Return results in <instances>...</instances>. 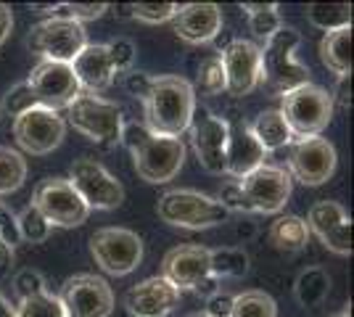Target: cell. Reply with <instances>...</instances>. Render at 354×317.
<instances>
[{"label":"cell","mask_w":354,"mask_h":317,"mask_svg":"<svg viewBox=\"0 0 354 317\" xmlns=\"http://www.w3.org/2000/svg\"><path fill=\"white\" fill-rule=\"evenodd\" d=\"M143 101V114L151 133L164 137H180L188 133L196 114V93L188 79L180 75H159L151 77Z\"/></svg>","instance_id":"6da1fadb"},{"label":"cell","mask_w":354,"mask_h":317,"mask_svg":"<svg viewBox=\"0 0 354 317\" xmlns=\"http://www.w3.org/2000/svg\"><path fill=\"white\" fill-rule=\"evenodd\" d=\"M122 143L133 156L138 177L151 185L175 180L185 164V143L180 137H164L151 133L143 122H124Z\"/></svg>","instance_id":"7a4b0ae2"},{"label":"cell","mask_w":354,"mask_h":317,"mask_svg":"<svg viewBox=\"0 0 354 317\" xmlns=\"http://www.w3.org/2000/svg\"><path fill=\"white\" fill-rule=\"evenodd\" d=\"M299 46H301V35L294 27L283 24L281 30L267 40L265 48H259V53H262V82L278 95H286V93L310 82V69L296 59V48Z\"/></svg>","instance_id":"3957f363"},{"label":"cell","mask_w":354,"mask_h":317,"mask_svg":"<svg viewBox=\"0 0 354 317\" xmlns=\"http://www.w3.org/2000/svg\"><path fill=\"white\" fill-rule=\"evenodd\" d=\"M156 214L167 225L185 227V230H207V227H217L230 220V211L217 198L207 196L201 191H191V188L167 191L156 201Z\"/></svg>","instance_id":"277c9868"},{"label":"cell","mask_w":354,"mask_h":317,"mask_svg":"<svg viewBox=\"0 0 354 317\" xmlns=\"http://www.w3.org/2000/svg\"><path fill=\"white\" fill-rule=\"evenodd\" d=\"M281 111L286 124L291 127L294 140H304V137H320L325 127L330 124L336 108H333V98L325 88L317 85H301L296 90L281 95Z\"/></svg>","instance_id":"5b68a950"},{"label":"cell","mask_w":354,"mask_h":317,"mask_svg":"<svg viewBox=\"0 0 354 317\" xmlns=\"http://www.w3.org/2000/svg\"><path fill=\"white\" fill-rule=\"evenodd\" d=\"M66 124H72L80 135L98 143V146H117L122 143L124 117L114 101H106L93 93H80L66 108Z\"/></svg>","instance_id":"8992f818"},{"label":"cell","mask_w":354,"mask_h":317,"mask_svg":"<svg viewBox=\"0 0 354 317\" xmlns=\"http://www.w3.org/2000/svg\"><path fill=\"white\" fill-rule=\"evenodd\" d=\"M85 46H88V30L72 19L48 16L27 35V48L35 56H40V61L72 64Z\"/></svg>","instance_id":"52a82bcc"},{"label":"cell","mask_w":354,"mask_h":317,"mask_svg":"<svg viewBox=\"0 0 354 317\" xmlns=\"http://www.w3.org/2000/svg\"><path fill=\"white\" fill-rule=\"evenodd\" d=\"M90 254L104 272L124 278L140 267L143 241L127 227H101L90 236Z\"/></svg>","instance_id":"ba28073f"},{"label":"cell","mask_w":354,"mask_h":317,"mask_svg":"<svg viewBox=\"0 0 354 317\" xmlns=\"http://www.w3.org/2000/svg\"><path fill=\"white\" fill-rule=\"evenodd\" d=\"M236 182L241 188V196L246 201L249 214H278L286 209L291 191H294L291 175L275 164H262L259 169H254L251 175Z\"/></svg>","instance_id":"9c48e42d"},{"label":"cell","mask_w":354,"mask_h":317,"mask_svg":"<svg viewBox=\"0 0 354 317\" xmlns=\"http://www.w3.org/2000/svg\"><path fill=\"white\" fill-rule=\"evenodd\" d=\"M66 180L72 182V188L80 193L90 211L117 209L124 201V185L95 159H74Z\"/></svg>","instance_id":"30bf717a"},{"label":"cell","mask_w":354,"mask_h":317,"mask_svg":"<svg viewBox=\"0 0 354 317\" xmlns=\"http://www.w3.org/2000/svg\"><path fill=\"white\" fill-rule=\"evenodd\" d=\"M32 206L50 222V227H80L88 222L90 209L66 177H48L35 188Z\"/></svg>","instance_id":"8fae6325"},{"label":"cell","mask_w":354,"mask_h":317,"mask_svg":"<svg viewBox=\"0 0 354 317\" xmlns=\"http://www.w3.org/2000/svg\"><path fill=\"white\" fill-rule=\"evenodd\" d=\"M56 296L69 317H111L117 304L111 286L90 272L69 278Z\"/></svg>","instance_id":"7c38bea8"},{"label":"cell","mask_w":354,"mask_h":317,"mask_svg":"<svg viewBox=\"0 0 354 317\" xmlns=\"http://www.w3.org/2000/svg\"><path fill=\"white\" fill-rule=\"evenodd\" d=\"M14 137L21 146V151L32 156L53 153L66 137V119L59 111L35 106L14 119Z\"/></svg>","instance_id":"4fadbf2b"},{"label":"cell","mask_w":354,"mask_h":317,"mask_svg":"<svg viewBox=\"0 0 354 317\" xmlns=\"http://www.w3.org/2000/svg\"><path fill=\"white\" fill-rule=\"evenodd\" d=\"M24 82H27V88L35 95L37 106L59 111V114L66 111L74 98L82 93L72 66L69 64H59V61H40Z\"/></svg>","instance_id":"5bb4252c"},{"label":"cell","mask_w":354,"mask_h":317,"mask_svg":"<svg viewBox=\"0 0 354 317\" xmlns=\"http://www.w3.org/2000/svg\"><path fill=\"white\" fill-rule=\"evenodd\" d=\"M339 164V153L328 137H304L296 140L288 159L291 180L301 182L307 188H317L333 177Z\"/></svg>","instance_id":"9a60e30c"},{"label":"cell","mask_w":354,"mask_h":317,"mask_svg":"<svg viewBox=\"0 0 354 317\" xmlns=\"http://www.w3.org/2000/svg\"><path fill=\"white\" fill-rule=\"evenodd\" d=\"M225 69V93L233 98H243L262 85V53L251 40H233L222 50Z\"/></svg>","instance_id":"2e32d148"},{"label":"cell","mask_w":354,"mask_h":317,"mask_svg":"<svg viewBox=\"0 0 354 317\" xmlns=\"http://www.w3.org/2000/svg\"><path fill=\"white\" fill-rule=\"evenodd\" d=\"M230 122L214 117L212 111L193 114L191 122V143L198 164L209 175H225V153H227V127Z\"/></svg>","instance_id":"e0dca14e"},{"label":"cell","mask_w":354,"mask_h":317,"mask_svg":"<svg viewBox=\"0 0 354 317\" xmlns=\"http://www.w3.org/2000/svg\"><path fill=\"white\" fill-rule=\"evenodd\" d=\"M310 236H317L328 251L349 257L352 254V220L339 201H317L307 214Z\"/></svg>","instance_id":"ac0fdd59"},{"label":"cell","mask_w":354,"mask_h":317,"mask_svg":"<svg viewBox=\"0 0 354 317\" xmlns=\"http://www.w3.org/2000/svg\"><path fill=\"white\" fill-rule=\"evenodd\" d=\"M209 275H212L209 249L198 246V243L175 246L162 259V278L167 283H172L180 294L193 291L201 280H207Z\"/></svg>","instance_id":"d6986e66"},{"label":"cell","mask_w":354,"mask_h":317,"mask_svg":"<svg viewBox=\"0 0 354 317\" xmlns=\"http://www.w3.org/2000/svg\"><path fill=\"white\" fill-rule=\"evenodd\" d=\"M172 32L188 46H207L222 32V8L217 3H188L177 6Z\"/></svg>","instance_id":"ffe728a7"},{"label":"cell","mask_w":354,"mask_h":317,"mask_svg":"<svg viewBox=\"0 0 354 317\" xmlns=\"http://www.w3.org/2000/svg\"><path fill=\"white\" fill-rule=\"evenodd\" d=\"M180 304V291L162 275L146 278L124 294V307L130 317H169Z\"/></svg>","instance_id":"44dd1931"},{"label":"cell","mask_w":354,"mask_h":317,"mask_svg":"<svg viewBox=\"0 0 354 317\" xmlns=\"http://www.w3.org/2000/svg\"><path fill=\"white\" fill-rule=\"evenodd\" d=\"M227 153H225V175L230 177H246L254 169H259L262 164H267V151L259 146V140L254 137L249 124L236 122L227 124Z\"/></svg>","instance_id":"7402d4cb"},{"label":"cell","mask_w":354,"mask_h":317,"mask_svg":"<svg viewBox=\"0 0 354 317\" xmlns=\"http://www.w3.org/2000/svg\"><path fill=\"white\" fill-rule=\"evenodd\" d=\"M69 66H72L82 93H93V95H98L106 88H111V82L117 77L106 43H88Z\"/></svg>","instance_id":"603a6c76"},{"label":"cell","mask_w":354,"mask_h":317,"mask_svg":"<svg viewBox=\"0 0 354 317\" xmlns=\"http://www.w3.org/2000/svg\"><path fill=\"white\" fill-rule=\"evenodd\" d=\"M320 61L336 77L352 75V27L325 32L320 40Z\"/></svg>","instance_id":"cb8c5ba5"},{"label":"cell","mask_w":354,"mask_h":317,"mask_svg":"<svg viewBox=\"0 0 354 317\" xmlns=\"http://www.w3.org/2000/svg\"><path fill=\"white\" fill-rule=\"evenodd\" d=\"M267 238L272 243V249H278L283 254H296L310 243V227L296 214H283L270 225Z\"/></svg>","instance_id":"d4e9b609"},{"label":"cell","mask_w":354,"mask_h":317,"mask_svg":"<svg viewBox=\"0 0 354 317\" xmlns=\"http://www.w3.org/2000/svg\"><path fill=\"white\" fill-rule=\"evenodd\" d=\"M254 137L259 140V146L265 148L267 153L278 151V148H286L294 143V135H291V127L286 124L283 114L278 108H267L262 111L254 124H249Z\"/></svg>","instance_id":"484cf974"},{"label":"cell","mask_w":354,"mask_h":317,"mask_svg":"<svg viewBox=\"0 0 354 317\" xmlns=\"http://www.w3.org/2000/svg\"><path fill=\"white\" fill-rule=\"evenodd\" d=\"M330 291V275L323 267H307L299 272L294 283V296L301 307H317Z\"/></svg>","instance_id":"4316f807"},{"label":"cell","mask_w":354,"mask_h":317,"mask_svg":"<svg viewBox=\"0 0 354 317\" xmlns=\"http://www.w3.org/2000/svg\"><path fill=\"white\" fill-rule=\"evenodd\" d=\"M307 19L312 27L323 32L352 27V6L349 3H310Z\"/></svg>","instance_id":"83f0119b"},{"label":"cell","mask_w":354,"mask_h":317,"mask_svg":"<svg viewBox=\"0 0 354 317\" xmlns=\"http://www.w3.org/2000/svg\"><path fill=\"white\" fill-rule=\"evenodd\" d=\"M209 265L212 275L222 278H243L249 272V254L238 246H222V249H209Z\"/></svg>","instance_id":"f1b7e54d"},{"label":"cell","mask_w":354,"mask_h":317,"mask_svg":"<svg viewBox=\"0 0 354 317\" xmlns=\"http://www.w3.org/2000/svg\"><path fill=\"white\" fill-rule=\"evenodd\" d=\"M249 14V30L257 40H270L283 27V19L278 14V3H243L241 6Z\"/></svg>","instance_id":"f546056e"},{"label":"cell","mask_w":354,"mask_h":317,"mask_svg":"<svg viewBox=\"0 0 354 317\" xmlns=\"http://www.w3.org/2000/svg\"><path fill=\"white\" fill-rule=\"evenodd\" d=\"M27 159L11 146H0V196L16 193L27 180Z\"/></svg>","instance_id":"4dcf8cb0"},{"label":"cell","mask_w":354,"mask_h":317,"mask_svg":"<svg viewBox=\"0 0 354 317\" xmlns=\"http://www.w3.org/2000/svg\"><path fill=\"white\" fill-rule=\"evenodd\" d=\"M230 317H278V304L265 291H243L233 296Z\"/></svg>","instance_id":"1f68e13d"},{"label":"cell","mask_w":354,"mask_h":317,"mask_svg":"<svg viewBox=\"0 0 354 317\" xmlns=\"http://www.w3.org/2000/svg\"><path fill=\"white\" fill-rule=\"evenodd\" d=\"M40 14H50L56 19H72V21H93L109 11L106 3H56V6H35Z\"/></svg>","instance_id":"d6a6232c"},{"label":"cell","mask_w":354,"mask_h":317,"mask_svg":"<svg viewBox=\"0 0 354 317\" xmlns=\"http://www.w3.org/2000/svg\"><path fill=\"white\" fill-rule=\"evenodd\" d=\"M50 230H53L50 222H48L32 204L30 206H24V209L16 214V233H19V241L43 243V241H48Z\"/></svg>","instance_id":"836d02e7"},{"label":"cell","mask_w":354,"mask_h":317,"mask_svg":"<svg viewBox=\"0 0 354 317\" xmlns=\"http://www.w3.org/2000/svg\"><path fill=\"white\" fill-rule=\"evenodd\" d=\"M14 312L16 317H66L59 296L50 294V291L37 294V296H27V299H19Z\"/></svg>","instance_id":"e575fe53"},{"label":"cell","mask_w":354,"mask_h":317,"mask_svg":"<svg viewBox=\"0 0 354 317\" xmlns=\"http://www.w3.org/2000/svg\"><path fill=\"white\" fill-rule=\"evenodd\" d=\"M193 93L198 95H220L225 93V69H222L220 56H209V59L201 61L198 66V77H196V85H193Z\"/></svg>","instance_id":"d590c367"},{"label":"cell","mask_w":354,"mask_h":317,"mask_svg":"<svg viewBox=\"0 0 354 317\" xmlns=\"http://www.w3.org/2000/svg\"><path fill=\"white\" fill-rule=\"evenodd\" d=\"M175 14V3H133L130 6V16L143 24H164V21H172Z\"/></svg>","instance_id":"8d00e7d4"},{"label":"cell","mask_w":354,"mask_h":317,"mask_svg":"<svg viewBox=\"0 0 354 317\" xmlns=\"http://www.w3.org/2000/svg\"><path fill=\"white\" fill-rule=\"evenodd\" d=\"M35 106H37V101H35L32 90L27 88V82H19V85H14L11 90L6 93V98L0 101V111L11 114V117L16 119L19 114L30 111V108H35Z\"/></svg>","instance_id":"74e56055"},{"label":"cell","mask_w":354,"mask_h":317,"mask_svg":"<svg viewBox=\"0 0 354 317\" xmlns=\"http://www.w3.org/2000/svg\"><path fill=\"white\" fill-rule=\"evenodd\" d=\"M109 48V56H111V64H114V72H122V75H127V72H133V64H135V56H138V48H135L133 40H127V37H117V40H111V43H106Z\"/></svg>","instance_id":"f35d334b"},{"label":"cell","mask_w":354,"mask_h":317,"mask_svg":"<svg viewBox=\"0 0 354 317\" xmlns=\"http://www.w3.org/2000/svg\"><path fill=\"white\" fill-rule=\"evenodd\" d=\"M14 291L19 299H27V296L45 294V291H48V283H45V278L37 270L24 267V270H19L14 275Z\"/></svg>","instance_id":"ab89813d"},{"label":"cell","mask_w":354,"mask_h":317,"mask_svg":"<svg viewBox=\"0 0 354 317\" xmlns=\"http://www.w3.org/2000/svg\"><path fill=\"white\" fill-rule=\"evenodd\" d=\"M0 236L11 243V246L19 243V233H16V214L8 209L3 201H0Z\"/></svg>","instance_id":"60d3db41"},{"label":"cell","mask_w":354,"mask_h":317,"mask_svg":"<svg viewBox=\"0 0 354 317\" xmlns=\"http://www.w3.org/2000/svg\"><path fill=\"white\" fill-rule=\"evenodd\" d=\"M330 98H333V108H341V111H346L352 106V75L339 77V85L330 93Z\"/></svg>","instance_id":"b9f144b4"},{"label":"cell","mask_w":354,"mask_h":317,"mask_svg":"<svg viewBox=\"0 0 354 317\" xmlns=\"http://www.w3.org/2000/svg\"><path fill=\"white\" fill-rule=\"evenodd\" d=\"M230 307H233V296L230 294H214L212 299H207V312L209 317H230Z\"/></svg>","instance_id":"7bdbcfd3"},{"label":"cell","mask_w":354,"mask_h":317,"mask_svg":"<svg viewBox=\"0 0 354 317\" xmlns=\"http://www.w3.org/2000/svg\"><path fill=\"white\" fill-rule=\"evenodd\" d=\"M148 85H151V75H143V72H127L124 75V88L130 95L135 98H143L148 90Z\"/></svg>","instance_id":"ee69618b"},{"label":"cell","mask_w":354,"mask_h":317,"mask_svg":"<svg viewBox=\"0 0 354 317\" xmlns=\"http://www.w3.org/2000/svg\"><path fill=\"white\" fill-rule=\"evenodd\" d=\"M11 32H14V11L6 3H0V46L11 37Z\"/></svg>","instance_id":"f6af8a7d"},{"label":"cell","mask_w":354,"mask_h":317,"mask_svg":"<svg viewBox=\"0 0 354 317\" xmlns=\"http://www.w3.org/2000/svg\"><path fill=\"white\" fill-rule=\"evenodd\" d=\"M193 294H196V296H201V299H212L214 294H220V280H217L214 275H209L207 280H201L198 286L193 288Z\"/></svg>","instance_id":"bcb514c9"},{"label":"cell","mask_w":354,"mask_h":317,"mask_svg":"<svg viewBox=\"0 0 354 317\" xmlns=\"http://www.w3.org/2000/svg\"><path fill=\"white\" fill-rule=\"evenodd\" d=\"M11 262H14V246L0 236V270H6Z\"/></svg>","instance_id":"7dc6e473"},{"label":"cell","mask_w":354,"mask_h":317,"mask_svg":"<svg viewBox=\"0 0 354 317\" xmlns=\"http://www.w3.org/2000/svg\"><path fill=\"white\" fill-rule=\"evenodd\" d=\"M0 317H16L14 307H11V304H6V307H0Z\"/></svg>","instance_id":"c3c4849f"},{"label":"cell","mask_w":354,"mask_h":317,"mask_svg":"<svg viewBox=\"0 0 354 317\" xmlns=\"http://www.w3.org/2000/svg\"><path fill=\"white\" fill-rule=\"evenodd\" d=\"M188 317H209V315H207V312H191Z\"/></svg>","instance_id":"681fc988"},{"label":"cell","mask_w":354,"mask_h":317,"mask_svg":"<svg viewBox=\"0 0 354 317\" xmlns=\"http://www.w3.org/2000/svg\"><path fill=\"white\" fill-rule=\"evenodd\" d=\"M6 304H8V299H6L3 294H0V307H6Z\"/></svg>","instance_id":"f907efd6"},{"label":"cell","mask_w":354,"mask_h":317,"mask_svg":"<svg viewBox=\"0 0 354 317\" xmlns=\"http://www.w3.org/2000/svg\"><path fill=\"white\" fill-rule=\"evenodd\" d=\"M333 317H352L349 312H339V315H333Z\"/></svg>","instance_id":"816d5d0a"},{"label":"cell","mask_w":354,"mask_h":317,"mask_svg":"<svg viewBox=\"0 0 354 317\" xmlns=\"http://www.w3.org/2000/svg\"><path fill=\"white\" fill-rule=\"evenodd\" d=\"M0 117H3V111H0Z\"/></svg>","instance_id":"f5cc1de1"},{"label":"cell","mask_w":354,"mask_h":317,"mask_svg":"<svg viewBox=\"0 0 354 317\" xmlns=\"http://www.w3.org/2000/svg\"><path fill=\"white\" fill-rule=\"evenodd\" d=\"M66 317H69V315H66Z\"/></svg>","instance_id":"db71d44e"}]
</instances>
